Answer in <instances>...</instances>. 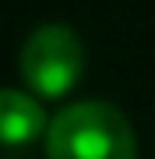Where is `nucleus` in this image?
<instances>
[{"instance_id": "obj_3", "label": "nucleus", "mask_w": 155, "mask_h": 159, "mask_svg": "<svg viewBox=\"0 0 155 159\" xmlns=\"http://www.w3.org/2000/svg\"><path fill=\"white\" fill-rule=\"evenodd\" d=\"M46 127L50 120L35 96L0 89V145L4 148H28L46 134Z\"/></svg>"}, {"instance_id": "obj_1", "label": "nucleus", "mask_w": 155, "mask_h": 159, "mask_svg": "<svg viewBox=\"0 0 155 159\" xmlns=\"http://www.w3.org/2000/svg\"><path fill=\"white\" fill-rule=\"evenodd\" d=\"M50 159H138L134 127L116 106L99 99L63 106L46 127Z\"/></svg>"}, {"instance_id": "obj_2", "label": "nucleus", "mask_w": 155, "mask_h": 159, "mask_svg": "<svg viewBox=\"0 0 155 159\" xmlns=\"http://www.w3.org/2000/svg\"><path fill=\"white\" fill-rule=\"evenodd\" d=\"M85 46L67 25H39L21 46V78L35 96L60 99L81 81Z\"/></svg>"}]
</instances>
